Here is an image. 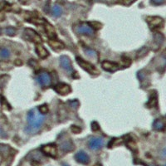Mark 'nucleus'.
<instances>
[{
	"mask_svg": "<svg viewBox=\"0 0 166 166\" xmlns=\"http://www.w3.org/2000/svg\"><path fill=\"white\" fill-rule=\"evenodd\" d=\"M63 166H69V165H66V164H65V165H63Z\"/></svg>",
	"mask_w": 166,
	"mask_h": 166,
	"instance_id": "nucleus-32",
	"label": "nucleus"
},
{
	"mask_svg": "<svg viewBox=\"0 0 166 166\" xmlns=\"http://www.w3.org/2000/svg\"><path fill=\"white\" fill-rule=\"evenodd\" d=\"M45 28H46V33L47 34V36L50 37H55L56 33H55V28L52 25H50L49 23H46L45 24Z\"/></svg>",
	"mask_w": 166,
	"mask_h": 166,
	"instance_id": "nucleus-15",
	"label": "nucleus"
},
{
	"mask_svg": "<svg viewBox=\"0 0 166 166\" xmlns=\"http://www.w3.org/2000/svg\"><path fill=\"white\" fill-rule=\"evenodd\" d=\"M54 90L57 91L58 94L62 95H68L71 91L70 86L67 84H65V83H59L58 85H56L54 87Z\"/></svg>",
	"mask_w": 166,
	"mask_h": 166,
	"instance_id": "nucleus-8",
	"label": "nucleus"
},
{
	"mask_svg": "<svg viewBox=\"0 0 166 166\" xmlns=\"http://www.w3.org/2000/svg\"><path fill=\"white\" fill-rule=\"evenodd\" d=\"M75 159L76 161L80 163V164H82V165H87L89 164L90 162V157L88 156L86 152L84 151H79L75 155Z\"/></svg>",
	"mask_w": 166,
	"mask_h": 166,
	"instance_id": "nucleus-10",
	"label": "nucleus"
},
{
	"mask_svg": "<svg viewBox=\"0 0 166 166\" xmlns=\"http://www.w3.org/2000/svg\"><path fill=\"white\" fill-rule=\"evenodd\" d=\"M36 52H37V55L42 58H47V57L49 55L47 50L46 49L45 47L42 45H37V47H36Z\"/></svg>",
	"mask_w": 166,
	"mask_h": 166,
	"instance_id": "nucleus-14",
	"label": "nucleus"
},
{
	"mask_svg": "<svg viewBox=\"0 0 166 166\" xmlns=\"http://www.w3.org/2000/svg\"><path fill=\"white\" fill-rule=\"evenodd\" d=\"M71 130H72V132L75 133V134H78V133L81 132V129L79 127H76V126H72Z\"/></svg>",
	"mask_w": 166,
	"mask_h": 166,
	"instance_id": "nucleus-30",
	"label": "nucleus"
},
{
	"mask_svg": "<svg viewBox=\"0 0 166 166\" xmlns=\"http://www.w3.org/2000/svg\"><path fill=\"white\" fill-rule=\"evenodd\" d=\"M37 82L42 87H49L51 83H52V79H51V76L48 73L42 72L37 76Z\"/></svg>",
	"mask_w": 166,
	"mask_h": 166,
	"instance_id": "nucleus-7",
	"label": "nucleus"
},
{
	"mask_svg": "<svg viewBox=\"0 0 166 166\" xmlns=\"http://www.w3.org/2000/svg\"><path fill=\"white\" fill-rule=\"evenodd\" d=\"M88 145L92 150H98L103 147L104 140L100 137H92L88 142Z\"/></svg>",
	"mask_w": 166,
	"mask_h": 166,
	"instance_id": "nucleus-4",
	"label": "nucleus"
},
{
	"mask_svg": "<svg viewBox=\"0 0 166 166\" xmlns=\"http://www.w3.org/2000/svg\"><path fill=\"white\" fill-rule=\"evenodd\" d=\"M94 166H102V165H100V163H97V164H95Z\"/></svg>",
	"mask_w": 166,
	"mask_h": 166,
	"instance_id": "nucleus-31",
	"label": "nucleus"
},
{
	"mask_svg": "<svg viewBox=\"0 0 166 166\" xmlns=\"http://www.w3.org/2000/svg\"><path fill=\"white\" fill-rule=\"evenodd\" d=\"M76 62L78 63L79 66L85 71H87V72H89L90 74L97 75L99 73V71L96 70V68H95V66H93L92 64H91V63L86 62L85 60H83L82 58L77 57V58H76Z\"/></svg>",
	"mask_w": 166,
	"mask_h": 166,
	"instance_id": "nucleus-2",
	"label": "nucleus"
},
{
	"mask_svg": "<svg viewBox=\"0 0 166 166\" xmlns=\"http://www.w3.org/2000/svg\"><path fill=\"white\" fill-rule=\"evenodd\" d=\"M134 1L135 0H120V2L124 5H130V4H132Z\"/></svg>",
	"mask_w": 166,
	"mask_h": 166,
	"instance_id": "nucleus-29",
	"label": "nucleus"
},
{
	"mask_svg": "<svg viewBox=\"0 0 166 166\" xmlns=\"http://www.w3.org/2000/svg\"><path fill=\"white\" fill-rule=\"evenodd\" d=\"M77 32L81 34H84V35H87V36H92L94 34V29L91 28L89 25L82 24L78 26Z\"/></svg>",
	"mask_w": 166,
	"mask_h": 166,
	"instance_id": "nucleus-11",
	"label": "nucleus"
},
{
	"mask_svg": "<svg viewBox=\"0 0 166 166\" xmlns=\"http://www.w3.org/2000/svg\"><path fill=\"white\" fill-rule=\"evenodd\" d=\"M60 64H61V66L65 70V71L67 74H71L74 71L72 66H71V64L70 58L68 57L62 56L60 58Z\"/></svg>",
	"mask_w": 166,
	"mask_h": 166,
	"instance_id": "nucleus-6",
	"label": "nucleus"
},
{
	"mask_svg": "<svg viewBox=\"0 0 166 166\" xmlns=\"http://www.w3.org/2000/svg\"><path fill=\"white\" fill-rule=\"evenodd\" d=\"M153 126L154 128L155 129V130H162L164 129V127H165V124H164V122L161 120H154Z\"/></svg>",
	"mask_w": 166,
	"mask_h": 166,
	"instance_id": "nucleus-18",
	"label": "nucleus"
},
{
	"mask_svg": "<svg viewBox=\"0 0 166 166\" xmlns=\"http://www.w3.org/2000/svg\"><path fill=\"white\" fill-rule=\"evenodd\" d=\"M52 13L55 17H59L62 15V9L59 5H54L52 8Z\"/></svg>",
	"mask_w": 166,
	"mask_h": 166,
	"instance_id": "nucleus-19",
	"label": "nucleus"
},
{
	"mask_svg": "<svg viewBox=\"0 0 166 166\" xmlns=\"http://www.w3.org/2000/svg\"><path fill=\"white\" fill-rule=\"evenodd\" d=\"M101 66H102V68H103L104 70L108 71H111V72L116 71H117L120 68V66H119L118 64H116L115 62H108V61H105V62H102Z\"/></svg>",
	"mask_w": 166,
	"mask_h": 166,
	"instance_id": "nucleus-13",
	"label": "nucleus"
},
{
	"mask_svg": "<svg viewBox=\"0 0 166 166\" xmlns=\"http://www.w3.org/2000/svg\"><path fill=\"white\" fill-rule=\"evenodd\" d=\"M50 46L52 47V48L54 50H60L62 49L64 47V44L58 41H50Z\"/></svg>",
	"mask_w": 166,
	"mask_h": 166,
	"instance_id": "nucleus-17",
	"label": "nucleus"
},
{
	"mask_svg": "<svg viewBox=\"0 0 166 166\" xmlns=\"http://www.w3.org/2000/svg\"><path fill=\"white\" fill-rule=\"evenodd\" d=\"M147 22L149 23V27L153 29L159 28L164 23V20L159 17H149L147 18Z\"/></svg>",
	"mask_w": 166,
	"mask_h": 166,
	"instance_id": "nucleus-9",
	"label": "nucleus"
},
{
	"mask_svg": "<svg viewBox=\"0 0 166 166\" xmlns=\"http://www.w3.org/2000/svg\"><path fill=\"white\" fill-rule=\"evenodd\" d=\"M42 151L49 157L56 158L58 156V149H57V146L53 144L43 145L42 147Z\"/></svg>",
	"mask_w": 166,
	"mask_h": 166,
	"instance_id": "nucleus-5",
	"label": "nucleus"
},
{
	"mask_svg": "<svg viewBox=\"0 0 166 166\" xmlns=\"http://www.w3.org/2000/svg\"><path fill=\"white\" fill-rule=\"evenodd\" d=\"M60 148L62 149V151L64 152H71V150L74 149V144L73 142L71 141L70 139H67L63 141L60 145Z\"/></svg>",
	"mask_w": 166,
	"mask_h": 166,
	"instance_id": "nucleus-12",
	"label": "nucleus"
},
{
	"mask_svg": "<svg viewBox=\"0 0 166 166\" xmlns=\"http://www.w3.org/2000/svg\"><path fill=\"white\" fill-rule=\"evenodd\" d=\"M165 0H151V3L155 5H159V4H162L165 3Z\"/></svg>",
	"mask_w": 166,
	"mask_h": 166,
	"instance_id": "nucleus-28",
	"label": "nucleus"
},
{
	"mask_svg": "<svg viewBox=\"0 0 166 166\" xmlns=\"http://www.w3.org/2000/svg\"><path fill=\"white\" fill-rule=\"evenodd\" d=\"M38 110H39L40 113H42V114L43 115V114H45V113H47V112L48 111V107H47V105H42V106H41L39 107Z\"/></svg>",
	"mask_w": 166,
	"mask_h": 166,
	"instance_id": "nucleus-26",
	"label": "nucleus"
},
{
	"mask_svg": "<svg viewBox=\"0 0 166 166\" xmlns=\"http://www.w3.org/2000/svg\"><path fill=\"white\" fill-rule=\"evenodd\" d=\"M85 53L87 54V56H88L89 58H95V59L97 58V53H96V52L94 51V50L87 48V49L85 50Z\"/></svg>",
	"mask_w": 166,
	"mask_h": 166,
	"instance_id": "nucleus-21",
	"label": "nucleus"
},
{
	"mask_svg": "<svg viewBox=\"0 0 166 166\" xmlns=\"http://www.w3.org/2000/svg\"><path fill=\"white\" fill-rule=\"evenodd\" d=\"M155 98H156V97H151V98L149 99V102L147 103V106H148L149 107H154V106H155L157 105V100L154 101V100L155 99Z\"/></svg>",
	"mask_w": 166,
	"mask_h": 166,
	"instance_id": "nucleus-25",
	"label": "nucleus"
},
{
	"mask_svg": "<svg viewBox=\"0 0 166 166\" xmlns=\"http://www.w3.org/2000/svg\"><path fill=\"white\" fill-rule=\"evenodd\" d=\"M154 41L155 42V43H156L158 46H160L162 42H163V41H164V36L161 35L160 33H157V34L154 35Z\"/></svg>",
	"mask_w": 166,
	"mask_h": 166,
	"instance_id": "nucleus-20",
	"label": "nucleus"
},
{
	"mask_svg": "<svg viewBox=\"0 0 166 166\" xmlns=\"http://www.w3.org/2000/svg\"><path fill=\"white\" fill-rule=\"evenodd\" d=\"M45 117L40 113L37 108H34L31 110L28 114V125L25 128V132L33 135L38 132L39 129L44 122Z\"/></svg>",
	"mask_w": 166,
	"mask_h": 166,
	"instance_id": "nucleus-1",
	"label": "nucleus"
},
{
	"mask_svg": "<svg viewBox=\"0 0 166 166\" xmlns=\"http://www.w3.org/2000/svg\"><path fill=\"white\" fill-rule=\"evenodd\" d=\"M0 57L3 59H7L10 57V52L7 48H3L0 50Z\"/></svg>",
	"mask_w": 166,
	"mask_h": 166,
	"instance_id": "nucleus-22",
	"label": "nucleus"
},
{
	"mask_svg": "<svg viewBox=\"0 0 166 166\" xmlns=\"http://www.w3.org/2000/svg\"><path fill=\"white\" fill-rule=\"evenodd\" d=\"M5 33L8 35V36H15L17 33V30L16 28H12V27H9V28H7L5 29Z\"/></svg>",
	"mask_w": 166,
	"mask_h": 166,
	"instance_id": "nucleus-24",
	"label": "nucleus"
},
{
	"mask_svg": "<svg viewBox=\"0 0 166 166\" xmlns=\"http://www.w3.org/2000/svg\"><path fill=\"white\" fill-rule=\"evenodd\" d=\"M23 37H25V39H27L28 41L33 42L35 43H41L42 42V39L40 36L33 29H25L24 33H23Z\"/></svg>",
	"mask_w": 166,
	"mask_h": 166,
	"instance_id": "nucleus-3",
	"label": "nucleus"
},
{
	"mask_svg": "<svg viewBox=\"0 0 166 166\" xmlns=\"http://www.w3.org/2000/svg\"><path fill=\"white\" fill-rule=\"evenodd\" d=\"M126 145L129 149H131L133 152H137V146L136 144L133 141H129L126 142Z\"/></svg>",
	"mask_w": 166,
	"mask_h": 166,
	"instance_id": "nucleus-23",
	"label": "nucleus"
},
{
	"mask_svg": "<svg viewBox=\"0 0 166 166\" xmlns=\"http://www.w3.org/2000/svg\"><path fill=\"white\" fill-rule=\"evenodd\" d=\"M10 152V148L8 147V145H0V155L7 157Z\"/></svg>",
	"mask_w": 166,
	"mask_h": 166,
	"instance_id": "nucleus-16",
	"label": "nucleus"
},
{
	"mask_svg": "<svg viewBox=\"0 0 166 166\" xmlns=\"http://www.w3.org/2000/svg\"><path fill=\"white\" fill-rule=\"evenodd\" d=\"M91 129H92L93 131H97V130H100L99 124H97L96 122H92V124H91Z\"/></svg>",
	"mask_w": 166,
	"mask_h": 166,
	"instance_id": "nucleus-27",
	"label": "nucleus"
}]
</instances>
